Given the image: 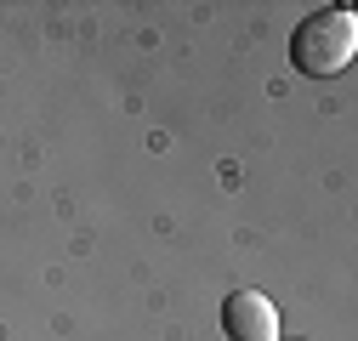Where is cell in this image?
<instances>
[{"label": "cell", "mask_w": 358, "mask_h": 341, "mask_svg": "<svg viewBox=\"0 0 358 341\" xmlns=\"http://www.w3.org/2000/svg\"><path fill=\"white\" fill-rule=\"evenodd\" d=\"M358 52V17L352 6H324V12H313L296 23L290 34V63L313 80H324V74H341Z\"/></svg>", "instance_id": "obj_1"}, {"label": "cell", "mask_w": 358, "mask_h": 341, "mask_svg": "<svg viewBox=\"0 0 358 341\" xmlns=\"http://www.w3.org/2000/svg\"><path fill=\"white\" fill-rule=\"evenodd\" d=\"M222 330L228 341H279V307L262 290H234L222 302Z\"/></svg>", "instance_id": "obj_2"}]
</instances>
